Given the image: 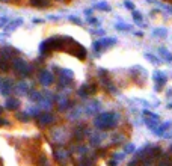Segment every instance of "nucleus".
Listing matches in <instances>:
<instances>
[{
	"instance_id": "obj_1",
	"label": "nucleus",
	"mask_w": 172,
	"mask_h": 166,
	"mask_svg": "<svg viewBox=\"0 0 172 166\" xmlns=\"http://www.w3.org/2000/svg\"><path fill=\"white\" fill-rule=\"evenodd\" d=\"M115 124H116L115 113H103L95 119V125H97L98 128H103V130L112 128V127H115Z\"/></svg>"
},
{
	"instance_id": "obj_2",
	"label": "nucleus",
	"mask_w": 172,
	"mask_h": 166,
	"mask_svg": "<svg viewBox=\"0 0 172 166\" xmlns=\"http://www.w3.org/2000/svg\"><path fill=\"white\" fill-rule=\"evenodd\" d=\"M12 65H14V70L17 71V74H20V76H27V74H30V71H32L30 65H29L27 62H24L23 59H20V58L14 59Z\"/></svg>"
},
{
	"instance_id": "obj_3",
	"label": "nucleus",
	"mask_w": 172,
	"mask_h": 166,
	"mask_svg": "<svg viewBox=\"0 0 172 166\" xmlns=\"http://www.w3.org/2000/svg\"><path fill=\"white\" fill-rule=\"evenodd\" d=\"M115 43H116V39H113V38H110V39H100V41L94 43V48L97 52H100V50H103L106 47H109V44H115Z\"/></svg>"
},
{
	"instance_id": "obj_4",
	"label": "nucleus",
	"mask_w": 172,
	"mask_h": 166,
	"mask_svg": "<svg viewBox=\"0 0 172 166\" xmlns=\"http://www.w3.org/2000/svg\"><path fill=\"white\" fill-rule=\"evenodd\" d=\"M53 121H54V118H53V115H50V113H43V115H39V118H38L39 125H48V124H52Z\"/></svg>"
},
{
	"instance_id": "obj_5",
	"label": "nucleus",
	"mask_w": 172,
	"mask_h": 166,
	"mask_svg": "<svg viewBox=\"0 0 172 166\" xmlns=\"http://www.w3.org/2000/svg\"><path fill=\"white\" fill-rule=\"evenodd\" d=\"M39 79H41V83L45 85V86H48V85L53 83V76H52V73H48V71H43Z\"/></svg>"
},
{
	"instance_id": "obj_6",
	"label": "nucleus",
	"mask_w": 172,
	"mask_h": 166,
	"mask_svg": "<svg viewBox=\"0 0 172 166\" xmlns=\"http://www.w3.org/2000/svg\"><path fill=\"white\" fill-rule=\"evenodd\" d=\"M18 106H20V101L17 98H8L6 103H5V107L8 110H15V109H18Z\"/></svg>"
},
{
	"instance_id": "obj_7",
	"label": "nucleus",
	"mask_w": 172,
	"mask_h": 166,
	"mask_svg": "<svg viewBox=\"0 0 172 166\" xmlns=\"http://www.w3.org/2000/svg\"><path fill=\"white\" fill-rule=\"evenodd\" d=\"M23 24V20L21 18H17V20H14L12 23H6V26H5V29H6V32H12V30H15L18 26H21Z\"/></svg>"
},
{
	"instance_id": "obj_8",
	"label": "nucleus",
	"mask_w": 172,
	"mask_h": 166,
	"mask_svg": "<svg viewBox=\"0 0 172 166\" xmlns=\"http://www.w3.org/2000/svg\"><path fill=\"white\" fill-rule=\"evenodd\" d=\"M12 53H14V50H12V48H9V47H3V48L0 50V56H2V59H6V61H9V59L12 58Z\"/></svg>"
},
{
	"instance_id": "obj_9",
	"label": "nucleus",
	"mask_w": 172,
	"mask_h": 166,
	"mask_svg": "<svg viewBox=\"0 0 172 166\" xmlns=\"http://www.w3.org/2000/svg\"><path fill=\"white\" fill-rule=\"evenodd\" d=\"M17 91H18V94H27V91H29V88H27V85H26V83H24V82H21V83H18Z\"/></svg>"
},
{
	"instance_id": "obj_10",
	"label": "nucleus",
	"mask_w": 172,
	"mask_h": 166,
	"mask_svg": "<svg viewBox=\"0 0 172 166\" xmlns=\"http://www.w3.org/2000/svg\"><path fill=\"white\" fill-rule=\"evenodd\" d=\"M30 3L33 6H47L48 5V0H30Z\"/></svg>"
},
{
	"instance_id": "obj_11",
	"label": "nucleus",
	"mask_w": 172,
	"mask_h": 166,
	"mask_svg": "<svg viewBox=\"0 0 172 166\" xmlns=\"http://www.w3.org/2000/svg\"><path fill=\"white\" fill-rule=\"evenodd\" d=\"M154 79L157 80L160 85H164V82H166V77H164L162 73H155V74H154Z\"/></svg>"
},
{
	"instance_id": "obj_12",
	"label": "nucleus",
	"mask_w": 172,
	"mask_h": 166,
	"mask_svg": "<svg viewBox=\"0 0 172 166\" xmlns=\"http://www.w3.org/2000/svg\"><path fill=\"white\" fill-rule=\"evenodd\" d=\"M9 70V63H8V61L6 59H0V71H8Z\"/></svg>"
},
{
	"instance_id": "obj_13",
	"label": "nucleus",
	"mask_w": 172,
	"mask_h": 166,
	"mask_svg": "<svg viewBox=\"0 0 172 166\" xmlns=\"http://www.w3.org/2000/svg\"><path fill=\"white\" fill-rule=\"evenodd\" d=\"M159 52H160V54H164L168 61H171V62H172V54H171V53H169V52H168L166 48H163V47H160V48H159Z\"/></svg>"
},
{
	"instance_id": "obj_14",
	"label": "nucleus",
	"mask_w": 172,
	"mask_h": 166,
	"mask_svg": "<svg viewBox=\"0 0 172 166\" xmlns=\"http://www.w3.org/2000/svg\"><path fill=\"white\" fill-rule=\"evenodd\" d=\"M97 8L101 9V11H110V6L107 3H100V5H97Z\"/></svg>"
},
{
	"instance_id": "obj_15",
	"label": "nucleus",
	"mask_w": 172,
	"mask_h": 166,
	"mask_svg": "<svg viewBox=\"0 0 172 166\" xmlns=\"http://www.w3.org/2000/svg\"><path fill=\"white\" fill-rule=\"evenodd\" d=\"M155 35L164 36V35H166V29H155Z\"/></svg>"
},
{
	"instance_id": "obj_16",
	"label": "nucleus",
	"mask_w": 172,
	"mask_h": 166,
	"mask_svg": "<svg viewBox=\"0 0 172 166\" xmlns=\"http://www.w3.org/2000/svg\"><path fill=\"white\" fill-rule=\"evenodd\" d=\"M145 115H148V116H151V119H154V121H159V115L151 113V112H148V110H145Z\"/></svg>"
},
{
	"instance_id": "obj_17",
	"label": "nucleus",
	"mask_w": 172,
	"mask_h": 166,
	"mask_svg": "<svg viewBox=\"0 0 172 166\" xmlns=\"http://www.w3.org/2000/svg\"><path fill=\"white\" fill-rule=\"evenodd\" d=\"M8 23V18L6 17H0V27H5Z\"/></svg>"
},
{
	"instance_id": "obj_18",
	"label": "nucleus",
	"mask_w": 172,
	"mask_h": 166,
	"mask_svg": "<svg viewBox=\"0 0 172 166\" xmlns=\"http://www.w3.org/2000/svg\"><path fill=\"white\" fill-rule=\"evenodd\" d=\"M17 118L20 119V121H24V123L27 121V115H26V113H18Z\"/></svg>"
},
{
	"instance_id": "obj_19",
	"label": "nucleus",
	"mask_w": 172,
	"mask_h": 166,
	"mask_svg": "<svg viewBox=\"0 0 172 166\" xmlns=\"http://www.w3.org/2000/svg\"><path fill=\"white\" fill-rule=\"evenodd\" d=\"M133 18H134V20H136V21H142V15H140V14H138V12H133Z\"/></svg>"
},
{
	"instance_id": "obj_20",
	"label": "nucleus",
	"mask_w": 172,
	"mask_h": 166,
	"mask_svg": "<svg viewBox=\"0 0 172 166\" xmlns=\"http://www.w3.org/2000/svg\"><path fill=\"white\" fill-rule=\"evenodd\" d=\"M89 24H94V26H97V24H98V20H97V18H89Z\"/></svg>"
},
{
	"instance_id": "obj_21",
	"label": "nucleus",
	"mask_w": 172,
	"mask_h": 166,
	"mask_svg": "<svg viewBox=\"0 0 172 166\" xmlns=\"http://www.w3.org/2000/svg\"><path fill=\"white\" fill-rule=\"evenodd\" d=\"M124 5H125L129 9H134V5H133L131 2H127V0H125V3H124Z\"/></svg>"
},
{
	"instance_id": "obj_22",
	"label": "nucleus",
	"mask_w": 172,
	"mask_h": 166,
	"mask_svg": "<svg viewBox=\"0 0 172 166\" xmlns=\"http://www.w3.org/2000/svg\"><path fill=\"white\" fill-rule=\"evenodd\" d=\"M153 153H154V156L157 157V156H160V153H162V149L160 148H154L153 149Z\"/></svg>"
},
{
	"instance_id": "obj_23",
	"label": "nucleus",
	"mask_w": 172,
	"mask_h": 166,
	"mask_svg": "<svg viewBox=\"0 0 172 166\" xmlns=\"http://www.w3.org/2000/svg\"><path fill=\"white\" fill-rule=\"evenodd\" d=\"M133 145H127V147H125V151H129V153H133Z\"/></svg>"
},
{
	"instance_id": "obj_24",
	"label": "nucleus",
	"mask_w": 172,
	"mask_h": 166,
	"mask_svg": "<svg viewBox=\"0 0 172 166\" xmlns=\"http://www.w3.org/2000/svg\"><path fill=\"white\" fill-rule=\"evenodd\" d=\"M116 27H118V29H122V30H129V29H130L129 26H122V24H118Z\"/></svg>"
},
{
	"instance_id": "obj_25",
	"label": "nucleus",
	"mask_w": 172,
	"mask_h": 166,
	"mask_svg": "<svg viewBox=\"0 0 172 166\" xmlns=\"http://www.w3.org/2000/svg\"><path fill=\"white\" fill-rule=\"evenodd\" d=\"M0 2H11V0H0Z\"/></svg>"
},
{
	"instance_id": "obj_26",
	"label": "nucleus",
	"mask_w": 172,
	"mask_h": 166,
	"mask_svg": "<svg viewBox=\"0 0 172 166\" xmlns=\"http://www.w3.org/2000/svg\"><path fill=\"white\" fill-rule=\"evenodd\" d=\"M2 110H3V109H2V107H0V113H2Z\"/></svg>"
},
{
	"instance_id": "obj_27",
	"label": "nucleus",
	"mask_w": 172,
	"mask_h": 166,
	"mask_svg": "<svg viewBox=\"0 0 172 166\" xmlns=\"http://www.w3.org/2000/svg\"><path fill=\"white\" fill-rule=\"evenodd\" d=\"M171 151H172V147H171Z\"/></svg>"
}]
</instances>
